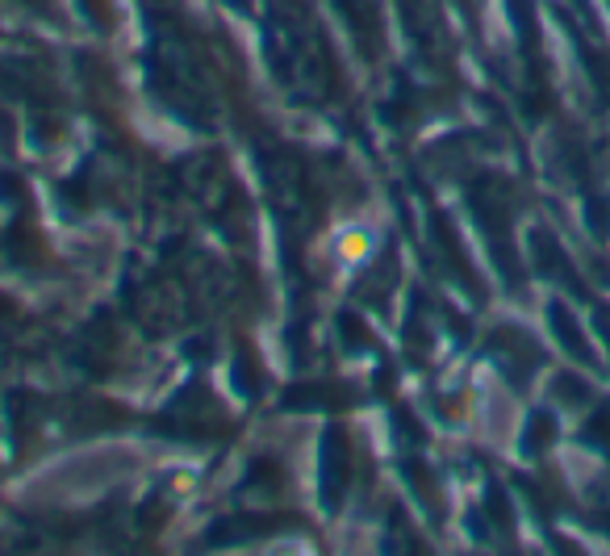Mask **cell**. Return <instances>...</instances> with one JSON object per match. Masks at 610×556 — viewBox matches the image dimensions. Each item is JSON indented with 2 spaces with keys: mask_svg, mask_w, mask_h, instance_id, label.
<instances>
[{
  "mask_svg": "<svg viewBox=\"0 0 610 556\" xmlns=\"http://www.w3.org/2000/svg\"><path fill=\"white\" fill-rule=\"evenodd\" d=\"M589 226H594L598 235L610 231V218H607V210H602V201H589Z\"/></svg>",
  "mask_w": 610,
  "mask_h": 556,
  "instance_id": "2",
  "label": "cell"
},
{
  "mask_svg": "<svg viewBox=\"0 0 610 556\" xmlns=\"http://www.w3.org/2000/svg\"><path fill=\"white\" fill-rule=\"evenodd\" d=\"M552 322H557V331H560V344L569 347V351H573L577 360H589V351H585V344L577 339V326L569 322V314H564L560 306H552Z\"/></svg>",
  "mask_w": 610,
  "mask_h": 556,
  "instance_id": "1",
  "label": "cell"
}]
</instances>
